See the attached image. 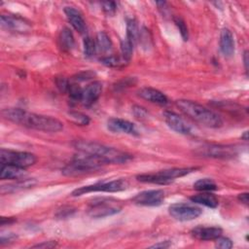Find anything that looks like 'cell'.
<instances>
[{"label":"cell","instance_id":"13","mask_svg":"<svg viewBox=\"0 0 249 249\" xmlns=\"http://www.w3.org/2000/svg\"><path fill=\"white\" fill-rule=\"evenodd\" d=\"M0 24L4 29L19 33L28 32L31 29V25L29 24V22L18 17H14L10 15H2L0 17Z\"/></svg>","mask_w":249,"mask_h":249},{"label":"cell","instance_id":"26","mask_svg":"<svg viewBox=\"0 0 249 249\" xmlns=\"http://www.w3.org/2000/svg\"><path fill=\"white\" fill-rule=\"evenodd\" d=\"M100 60L104 65L112 68H120L127 63V61H125L122 56H117L113 54L103 56Z\"/></svg>","mask_w":249,"mask_h":249},{"label":"cell","instance_id":"31","mask_svg":"<svg viewBox=\"0 0 249 249\" xmlns=\"http://www.w3.org/2000/svg\"><path fill=\"white\" fill-rule=\"evenodd\" d=\"M82 92L83 89L76 84H70L69 89H68V94L73 102H81V97H82Z\"/></svg>","mask_w":249,"mask_h":249},{"label":"cell","instance_id":"35","mask_svg":"<svg viewBox=\"0 0 249 249\" xmlns=\"http://www.w3.org/2000/svg\"><path fill=\"white\" fill-rule=\"evenodd\" d=\"M55 83H56V87L58 88V89L61 92H68L70 84H69V82L65 78H57Z\"/></svg>","mask_w":249,"mask_h":249},{"label":"cell","instance_id":"39","mask_svg":"<svg viewBox=\"0 0 249 249\" xmlns=\"http://www.w3.org/2000/svg\"><path fill=\"white\" fill-rule=\"evenodd\" d=\"M169 246H170L169 241H160L159 243H156V244L150 246V248H168Z\"/></svg>","mask_w":249,"mask_h":249},{"label":"cell","instance_id":"34","mask_svg":"<svg viewBox=\"0 0 249 249\" xmlns=\"http://www.w3.org/2000/svg\"><path fill=\"white\" fill-rule=\"evenodd\" d=\"M102 6V10L105 14L107 15H113L115 14L116 10H117V5L115 2L113 1H105L101 3Z\"/></svg>","mask_w":249,"mask_h":249},{"label":"cell","instance_id":"7","mask_svg":"<svg viewBox=\"0 0 249 249\" xmlns=\"http://www.w3.org/2000/svg\"><path fill=\"white\" fill-rule=\"evenodd\" d=\"M128 183L125 179L120 178L108 182H98L92 185H88V186H83L78 189H75L71 196H79L88 193H92V192H107V193H115V192H121L124 191L127 188Z\"/></svg>","mask_w":249,"mask_h":249},{"label":"cell","instance_id":"43","mask_svg":"<svg viewBox=\"0 0 249 249\" xmlns=\"http://www.w3.org/2000/svg\"><path fill=\"white\" fill-rule=\"evenodd\" d=\"M247 134H248V132H247V131H244V132H243V135H241V138H242V139H244L245 141H247V140H248Z\"/></svg>","mask_w":249,"mask_h":249},{"label":"cell","instance_id":"41","mask_svg":"<svg viewBox=\"0 0 249 249\" xmlns=\"http://www.w3.org/2000/svg\"><path fill=\"white\" fill-rule=\"evenodd\" d=\"M16 221V219H14V218H6V217H1V220H0V225L1 226H4V225H6V224H11V223H13V222H15Z\"/></svg>","mask_w":249,"mask_h":249},{"label":"cell","instance_id":"40","mask_svg":"<svg viewBox=\"0 0 249 249\" xmlns=\"http://www.w3.org/2000/svg\"><path fill=\"white\" fill-rule=\"evenodd\" d=\"M237 198L239 199V201H241L243 204L247 205L248 204V193H242V194H239Z\"/></svg>","mask_w":249,"mask_h":249},{"label":"cell","instance_id":"42","mask_svg":"<svg viewBox=\"0 0 249 249\" xmlns=\"http://www.w3.org/2000/svg\"><path fill=\"white\" fill-rule=\"evenodd\" d=\"M243 61H244V66H245V71H248V52L245 51L244 52V55H243Z\"/></svg>","mask_w":249,"mask_h":249},{"label":"cell","instance_id":"15","mask_svg":"<svg viewBox=\"0 0 249 249\" xmlns=\"http://www.w3.org/2000/svg\"><path fill=\"white\" fill-rule=\"evenodd\" d=\"M101 92H102V84L100 82L94 81L89 84L83 89L81 103L86 107L92 105L99 98Z\"/></svg>","mask_w":249,"mask_h":249},{"label":"cell","instance_id":"17","mask_svg":"<svg viewBox=\"0 0 249 249\" xmlns=\"http://www.w3.org/2000/svg\"><path fill=\"white\" fill-rule=\"evenodd\" d=\"M220 50L226 57H231L234 53V39L229 28H223L221 31Z\"/></svg>","mask_w":249,"mask_h":249},{"label":"cell","instance_id":"2","mask_svg":"<svg viewBox=\"0 0 249 249\" xmlns=\"http://www.w3.org/2000/svg\"><path fill=\"white\" fill-rule=\"evenodd\" d=\"M74 147L82 153L88 154L103 164L106 163H126L132 160V156L119 149L108 147L100 143L90 141H76Z\"/></svg>","mask_w":249,"mask_h":249},{"label":"cell","instance_id":"28","mask_svg":"<svg viewBox=\"0 0 249 249\" xmlns=\"http://www.w3.org/2000/svg\"><path fill=\"white\" fill-rule=\"evenodd\" d=\"M68 118L72 123L77 125H88L90 121L89 116L79 111H69Z\"/></svg>","mask_w":249,"mask_h":249},{"label":"cell","instance_id":"16","mask_svg":"<svg viewBox=\"0 0 249 249\" xmlns=\"http://www.w3.org/2000/svg\"><path fill=\"white\" fill-rule=\"evenodd\" d=\"M222 229L219 227H202L197 226L191 231L194 238L198 240H215L222 235Z\"/></svg>","mask_w":249,"mask_h":249},{"label":"cell","instance_id":"6","mask_svg":"<svg viewBox=\"0 0 249 249\" xmlns=\"http://www.w3.org/2000/svg\"><path fill=\"white\" fill-rule=\"evenodd\" d=\"M123 203L113 197H95L87 205V214L91 218H104L119 213Z\"/></svg>","mask_w":249,"mask_h":249},{"label":"cell","instance_id":"5","mask_svg":"<svg viewBox=\"0 0 249 249\" xmlns=\"http://www.w3.org/2000/svg\"><path fill=\"white\" fill-rule=\"evenodd\" d=\"M196 167H174L164 170H160L153 173H143L136 176V179L143 183H151L157 185L170 184L177 178L183 177L193 171H196Z\"/></svg>","mask_w":249,"mask_h":249},{"label":"cell","instance_id":"24","mask_svg":"<svg viewBox=\"0 0 249 249\" xmlns=\"http://www.w3.org/2000/svg\"><path fill=\"white\" fill-rule=\"evenodd\" d=\"M96 50H98L102 53H106L112 51V41L110 37L103 31L97 33L96 40H95Z\"/></svg>","mask_w":249,"mask_h":249},{"label":"cell","instance_id":"4","mask_svg":"<svg viewBox=\"0 0 249 249\" xmlns=\"http://www.w3.org/2000/svg\"><path fill=\"white\" fill-rule=\"evenodd\" d=\"M102 165L103 163L95 158L79 152V154L62 168L61 172L65 176H79L97 171Z\"/></svg>","mask_w":249,"mask_h":249},{"label":"cell","instance_id":"37","mask_svg":"<svg viewBox=\"0 0 249 249\" xmlns=\"http://www.w3.org/2000/svg\"><path fill=\"white\" fill-rule=\"evenodd\" d=\"M56 246V242L55 241H44L42 243H38L36 245H33V248H45V249H49V248H53Z\"/></svg>","mask_w":249,"mask_h":249},{"label":"cell","instance_id":"38","mask_svg":"<svg viewBox=\"0 0 249 249\" xmlns=\"http://www.w3.org/2000/svg\"><path fill=\"white\" fill-rule=\"evenodd\" d=\"M17 238V235L15 233H9L7 236L2 234L1 235V238H0V244L1 245H4L5 243H10V242H13L15 239Z\"/></svg>","mask_w":249,"mask_h":249},{"label":"cell","instance_id":"25","mask_svg":"<svg viewBox=\"0 0 249 249\" xmlns=\"http://www.w3.org/2000/svg\"><path fill=\"white\" fill-rule=\"evenodd\" d=\"M194 188L199 192H212L217 190V185L210 178H201L195 182Z\"/></svg>","mask_w":249,"mask_h":249},{"label":"cell","instance_id":"3","mask_svg":"<svg viewBox=\"0 0 249 249\" xmlns=\"http://www.w3.org/2000/svg\"><path fill=\"white\" fill-rule=\"evenodd\" d=\"M176 106L186 116L204 126L217 128L223 124V121L218 114L195 101L179 99L176 101Z\"/></svg>","mask_w":249,"mask_h":249},{"label":"cell","instance_id":"30","mask_svg":"<svg viewBox=\"0 0 249 249\" xmlns=\"http://www.w3.org/2000/svg\"><path fill=\"white\" fill-rule=\"evenodd\" d=\"M84 53L87 57H91L94 55L95 52H96V45L94 40H92V38H90L89 36L85 37L84 39Z\"/></svg>","mask_w":249,"mask_h":249},{"label":"cell","instance_id":"19","mask_svg":"<svg viewBox=\"0 0 249 249\" xmlns=\"http://www.w3.org/2000/svg\"><path fill=\"white\" fill-rule=\"evenodd\" d=\"M64 13L70 24L79 33H84L86 31V22L82 17V14L74 7H65Z\"/></svg>","mask_w":249,"mask_h":249},{"label":"cell","instance_id":"12","mask_svg":"<svg viewBox=\"0 0 249 249\" xmlns=\"http://www.w3.org/2000/svg\"><path fill=\"white\" fill-rule=\"evenodd\" d=\"M163 119L166 124L175 132L180 134H191L192 133V127L191 125L178 114L171 112V111H165L163 112Z\"/></svg>","mask_w":249,"mask_h":249},{"label":"cell","instance_id":"10","mask_svg":"<svg viewBox=\"0 0 249 249\" xmlns=\"http://www.w3.org/2000/svg\"><path fill=\"white\" fill-rule=\"evenodd\" d=\"M168 212L170 216L178 221H191L200 216L202 210L192 204L178 202L169 205Z\"/></svg>","mask_w":249,"mask_h":249},{"label":"cell","instance_id":"33","mask_svg":"<svg viewBox=\"0 0 249 249\" xmlns=\"http://www.w3.org/2000/svg\"><path fill=\"white\" fill-rule=\"evenodd\" d=\"M216 240V247L221 248V249H230L232 247V241L228 238V237H224V236H219L218 238L215 239Z\"/></svg>","mask_w":249,"mask_h":249},{"label":"cell","instance_id":"29","mask_svg":"<svg viewBox=\"0 0 249 249\" xmlns=\"http://www.w3.org/2000/svg\"><path fill=\"white\" fill-rule=\"evenodd\" d=\"M133 47L134 45L128 41L126 38L123 41H121V53H122V57L125 60V61H129L132 55V52H133Z\"/></svg>","mask_w":249,"mask_h":249},{"label":"cell","instance_id":"27","mask_svg":"<svg viewBox=\"0 0 249 249\" xmlns=\"http://www.w3.org/2000/svg\"><path fill=\"white\" fill-rule=\"evenodd\" d=\"M126 39L135 45L138 39V28L137 23L133 18L126 19Z\"/></svg>","mask_w":249,"mask_h":249},{"label":"cell","instance_id":"22","mask_svg":"<svg viewBox=\"0 0 249 249\" xmlns=\"http://www.w3.org/2000/svg\"><path fill=\"white\" fill-rule=\"evenodd\" d=\"M36 183L37 182L34 179H28V178L19 179V180H17L16 183L9 184V185H6V186H2L1 187V194L4 195V194H7V193H14V192H17V191L32 188L34 185H36Z\"/></svg>","mask_w":249,"mask_h":249},{"label":"cell","instance_id":"14","mask_svg":"<svg viewBox=\"0 0 249 249\" xmlns=\"http://www.w3.org/2000/svg\"><path fill=\"white\" fill-rule=\"evenodd\" d=\"M107 128L115 133H125L129 135L137 134L136 126L131 122L119 118L109 119L107 122Z\"/></svg>","mask_w":249,"mask_h":249},{"label":"cell","instance_id":"18","mask_svg":"<svg viewBox=\"0 0 249 249\" xmlns=\"http://www.w3.org/2000/svg\"><path fill=\"white\" fill-rule=\"evenodd\" d=\"M138 95L141 98L148 100L152 103H156V104H160V105H163V104L167 103L166 95L163 92L160 91L159 89H156L153 88L145 87V88L140 89L138 90Z\"/></svg>","mask_w":249,"mask_h":249},{"label":"cell","instance_id":"9","mask_svg":"<svg viewBox=\"0 0 249 249\" xmlns=\"http://www.w3.org/2000/svg\"><path fill=\"white\" fill-rule=\"evenodd\" d=\"M195 153L201 157L216 158V159H230V158H233L236 155V150L234 147H231V146L207 144V145L198 147L195 151Z\"/></svg>","mask_w":249,"mask_h":249},{"label":"cell","instance_id":"11","mask_svg":"<svg viewBox=\"0 0 249 249\" xmlns=\"http://www.w3.org/2000/svg\"><path fill=\"white\" fill-rule=\"evenodd\" d=\"M165 193L162 190H147L132 197L135 204L143 206H159L164 200Z\"/></svg>","mask_w":249,"mask_h":249},{"label":"cell","instance_id":"32","mask_svg":"<svg viewBox=\"0 0 249 249\" xmlns=\"http://www.w3.org/2000/svg\"><path fill=\"white\" fill-rule=\"evenodd\" d=\"M174 22L176 24V26L178 27L179 31H180V34L183 38L184 41H187L188 38H189V32H188V28L186 26V23L185 21L180 18V17H175L174 18Z\"/></svg>","mask_w":249,"mask_h":249},{"label":"cell","instance_id":"20","mask_svg":"<svg viewBox=\"0 0 249 249\" xmlns=\"http://www.w3.org/2000/svg\"><path fill=\"white\" fill-rule=\"evenodd\" d=\"M26 176L24 168L12 164H1L0 178L2 180H19Z\"/></svg>","mask_w":249,"mask_h":249},{"label":"cell","instance_id":"23","mask_svg":"<svg viewBox=\"0 0 249 249\" xmlns=\"http://www.w3.org/2000/svg\"><path fill=\"white\" fill-rule=\"evenodd\" d=\"M58 40H59V46L64 52H69L73 49L75 41H74V36L69 28L65 27L60 31Z\"/></svg>","mask_w":249,"mask_h":249},{"label":"cell","instance_id":"21","mask_svg":"<svg viewBox=\"0 0 249 249\" xmlns=\"http://www.w3.org/2000/svg\"><path fill=\"white\" fill-rule=\"evenodd\" d=\"M190 199L195 203L201 204L210 208H216L219 204L217 196L213 195L211 192H202L200 194L191 196Z\"/></svg>","mask_w":249,"mask_h":249},{"label":"cell","instance_id":"36","mask_svg":"<svg viewBox=\"0 0 249 249\" xmlns=\"http://www.w3.org/2000/svg\"><path fill=\"white\" fill-rule=\"evenodd\" d=\"M133 114L136 118L143 119L147 116V111L145 110V108H143L141 106H134L133 107Z\"/></svg>","mask_w":249,"mask_h":249},{"label":"cell","instance_id":"1","mask_svg":"<svg viewBox=\"0 0 249 249\" xmlns=\"http://www.w3.org/2000/svg\"><path fill=\"white\" fill-rule=\"evenodd\" d=\"M2 116L19 125L44 132H57L63 127L62 123L55 118L30 113L19 108L4 109L2 110Z\"/></svg>","mask_w":249,"mask_h":249},{"label":"cell","instance_id":"8","mask_svg":"<svg viewBox=\"0 0 249 249\" xmlns=\"http://www.w3.org/2000/svg\"><path fill=\"white\" fill-rule=\"evenodd\" d=\"M36 161H37L36 156L28 152L7 150L3 148L0 151L1 164H12V165L25 168L33 165Z\"/></svg>","mask_w":249,"mask_h":249}]
</instances>
